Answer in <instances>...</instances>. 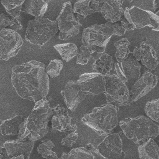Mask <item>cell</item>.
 <instances>
[{"mask_svg": "<svg viewBox=\"0 0 159 159\" xmlns=\"http://www.w3.org/2000/svg\"><path fill=\"white\" fill-rule=\"evenodd\" d=\"M48 8L47 1L42 0H26L22 6V11L35 18L43 17Z\"/></svg>", "mask_w": 159, "mask_h": 159, "instance_id": "44dd1931", "label": "cell"}, {"mask_svg": "<svg viewBox=\"0 0 159 159\" xmlns=\"http://www.w3.org/2000/svg\"><path fill=\"white\" fill-rule=\"evenodd\" d=\"M119 63L127 81L137 80L140 76L141 65L132 53H130L125 60Z\"/></svg>", "mask_w": 159, "mask_h": 159, "instance_id": "ffe728a7", "label": "cell"}, {"mask_svg": "<svg viewBox=\"0 0 159 159\" xmlns=\"http://www.w3.org/2000/svg\"><path fill=\"white\" fill-rule=\"evenodd\" d=\"M155 14V15H157V16H158V17L159 18V8L158 9H157L155 12H153ZM155 31H159V25H158V27H157V29H155Z\"/></svg>", "mask_w": 159, "mask_h": 159, "instance_id": "ab89813d", "label": "cell"}, {"mask_svg": "<svg viewBox=\"0 0 159 159\" xmlns=\"http://www.w3.org/2000/svg\"><path fill=\"white\" fill-rule=\"evenodd\" d=\"M77 82L86 95L95 96L105 91V76L96 72L81 75Z\"/></svg>", "mask_w": 159, "mask_h": 159, "instance_id": "7c38bea8", "label": "cell"}, {"mask_svg": "<svg viewBox=\"0 0 159 159\" xmlns=\"http://www.w3.org/2000/svg\"><path fill=\"white\" fill-rule=\"evenodd\" d=\"M65 103L68 109L71 111H75L78 104L83 101L86 94L81 90L77 81L70 80L68 81L63 90L61 91Z\"/></svg>", "mask_w": 159, "mask_h": 159, "instance_id": "5bb4252c", "label": "cell"}, {"mask_svg": "<svg viewBox=\"0 0 159 159\" xmlns=\"http://www.w3.org/2000/svg\"><path fill=\"white\" fill-rule=\"evenodd\" d=\"M124 17L132 24L134 29L148 26L152 28L153 30H155L159 25V18L153 12L140 9L135 6L126 7Z\"/></svg>", "mask_w": 159, "mask_h": 159, "instance_id": "9c48e42d", "label": "cell"}, {"mask_svg": "<svg viewBox=\"0 0 159 159\" xmlns=\"http://www.w3.org/2000/svg\"><path fill=\"white\" fill-rule=\"evenodd\" d=\"M104 93L107 102L117 107L127 106L132 102L128 87L116 75L105 76Z\"/></svg>", "mask_w": 159, "mask_h": 159, "instance_id": "52a82bcc", "label": "cell"}, {"mask_svg": "<svg viewBox=\"0 0 159 159\" xmlns=\"http://www.w3.org/2000/svg\"><path fill=\"white\" fill-rule=\"evenodd\" d=\"M104 1L94 0H80L76 1L73 6L74 14H78V17L84 18L88 15L95 12H100Z\"/></svg>", "mask_w": 159, "mask_h": 159, "instance_id": "d6986e66", "label": "cell"}, {"mask_svg": "<svg viewBox=\"0 0 159 159\" xmlns=\"http://www.w3.org/2000/svg\"><path fill=\"white\" fill-rule=\"evenodd\" d=\"M140 159H159V146L150 139L138 147Z\"/></svg>", "mask_w": 159, "mask_h": 159, "instance_id": "cb8c5ba5", "label": "cell"}, {"mask_svg": "<svg viewBox=\"0 0 159 159\" xmlns=\"http://www.w3.org/2000/svg\"><path fill=\"white\" fill-rule=\"evenodd\" d=\"M97 150L99 155L106 159H124L125 156L122 139L117 133L107 135L98 145Z\"/></svg>", "mask_w": 159, "mask_h": 159, "instance_id": "8fae6325", "label": "cell"}, {"mask_svg": "<svg viewBox=\"0 0 159 159\" xmlns=\"http://www.w3.org/2000/svg\"><path fill=\"white\" fill-rule=\"evenodd\" d=\"M58 30L56 20L38 17L28 22L25 37L30 43L41 47L48 42Z\"/></svg>", "mask_w": 159, "mask_h": 159, "instance_id": "8992f818", "label": "cell"}, {"mask_svg": "<svg viewBox=\"0 0 159 159\" xmlns=\"http://www.w3.org/2000/svg\"><path fill=\"white\" fill-rule=\"evenodd\" d=\"M67 159H94V155L85 147H78L68 153Z\"/></svg>", "mask_w": 159, "mask_h": 159, "instance_id": "f546056e", "label": "cell"}, {"mask_svg": "<svg viewBox=\"0 0 159 159\" xmlns=\"http://www.w3.org/2000/svg\"><path fill=\"white\" fill-rule=\"evenodd\" d=\"M125 136L136 144H143L159 135V124L144 116L125 118L119 122Z\"/></svg>", "mask_w": 159, "mask_h": 159, "instance_id": "3957f363", "label": "cell"}, {"mask_svg": "<svg viewBox=\"0 0 159 159\" xmlns=\"http://www.w3.org/2000/svg\"><path fill=\"white\" fill-rule=\"evenodd\" d=\"M24 120L22 115H17L12 118L3 120L0 124V132L2 135H16L19 131V126Z\"/></svg>", "mask_w": 159, "mask_h": 159, "instance_id": "7402d4cb", "label": "cell"}, {"mask_svg": "<svg viewBox=\"0 0 159 159\" xmlns=\"http://www.w3.org/2000/svg\"><path fill=\"white\" fill-rule=\"evenodd\" d=\"M63 62L58 59H54L50 61L48 65L45 68V71L50 78H55L59 76L62 68Z\"/></svg>", "mask_w": 159, "mask_h": 159, "instance_id": "4dcf8cb0", "label": "cell"}, {"mask_svg": "<svg viewBox=\"0 0 159 159\" xmlns=\"http://www.w3.org/2000/svg\"><path fill=\"white\" fill-rule=\"evenodd\" d=\"M56 21L60 30L58 38L61 40H65L76 35L82 26L75 17L70 2H66L63 4Z\"/></svg>", "mask_w": 159, "mask_h": 159, "instance_id": "ba28073f", "label": "cell"}, {"mask_svg": "<svg viewBox=\"0 0 159 159\" xmlns=\"http://www.w3.org/2000/svg\"><path fill=\"white\" fill-rule=\"evenodd\" d=\"M11 83L20 98L32 102L46 98L49 91V77L45 65L36 60L14 66L11 70Z\"/></svg>", "mask_w": 159, "mask_h": 159, "instance_id": "6da1fadb", "label": "cell"}, {"mask_svg": "<svg viewBox=\"0 0 159 159\" xmlns=\"http://www.w3.org/2000/svg\"><path fill=\"white\" fill-rule=\"evenodd\" d=\"M113 65L114 60L112 56L107 53H104L95 60L92 65V68L94 70L96 71V73L105 76L110 75Z\"/></svg>", "mask_w": 159, "mask_h": 159, "instance_id": "603a6c76", "label": "cell"}, {"mask_svg": "<svg viewBox=\"0 0 159 159\" xmlns=\"http://www.w3.org/2000/svg\"><path fill=\"white\" fill-rule=\"evenodd\" d=\"M23 44L20 35L10 29H0V60L7 61L15 57Z\"/></svg>", "mask_w": 159, "mask_h": 159, "instance_id": "30bf717a", "label": "cell"}, {"mask_svg": "<svg viewBox=\"0 0 159 159\" xmlns=\"http://www.w3.org/2000/svg\"><path fill=\"white\" fill-rule=\"evenodd\" d=\"M123 2L121 0L104 1L100 12L107 20V22L112 24L121 20L124 12L122 8Z\"/></svg>", "mask_w": 159, "mask_h": 159, "instance_id": "e0dca14e", "label": "cell"}, {"mask_svg": "<svg viewBox=\"0 0 159 159\" xmlns=\"http://www.w3.org/2000/svg\"><path fill=\"white\" fill-rule=\"evenodd\" d=\"M144 109L148 118L159 124V98L147 102Z\"/></svg>", "mask_w": 159, "mask_h": 159, "instance_id": "f1b7e54d", "label": "cell"}, {"mask_svg": "<svg viewBox=\"0 0 159 159\" xmlns=\"http://www.w3.org/2000/svg\"><path fill=\"white\" fill-rule=\"evenodd\" d=\"M78 139V134L77 132L68 134L63 139H62V140H61V144L63 146L71 147Z\"/></svg>", "mask_w": 159, "mask_h": 159, "instance_id": "836d02e7", "label": "cell"}, {"mask_svg": "<svg viewBox=\"0 0 159 159\" xmlns=\"http://www.w3.org/2000/svg\"><path fill=\"white\" fill-rule=\"evenodd\" d=\"M132 53L137 61H140L142 65L149 70H155L159 63L153 47L145 42H142L139 47H135Z\"/></svg>", "mask_w": 159, "mask_h": 159, "instance_id": "9a60e30c", "label": "cell"}, {"mask_svg": "<svg viewBox=\"0 0 159 159\" xmlns=\"http://www.w3.org/2000/svg\"><path fill=\"white\" fill-rule=\"evenodd\" d=\"M92 52L84 45L80 46L77 54L76 64L78 65H86L88 63L89 58L91 57Z\"/></svg>", "mask_w": 159, "mask_h": 159, "instance_id": "1f68e13d", "label": "cell"}, {"mask_svg": "<svg viewBox=\"0 0 159 159\" xmlns=\"http://www.w3.org/2000/svg\"><path fill=\"white\" fill-rule=\"evenodd\" d=\"M54 48L59 53L63 60L69 61L77 55L78 49L77 46L73 43H65L57 44L53 46Z\"/></svg>", "mask_w": 159, "mask_h": 159, "instance_id": "d4e9b609", "label": "cell"}, {"mask_svg": "<svg viewBox=\"0 0 159 159\" xmlns=\"http://www.w3.org/2000/svg\"><path fill=\"white\" fill-rule=\"evenodd\" d=\"M20 22L12 16L2 13L0 14V29H10L14 31L21 30Z\"/></svg>", "mask_w": 159, "mask_h": 159, "instance_id": "83f0119b", "label": "cell"}, {"mask_svg": "<svg viewBox=\"0 0 159 159\" xmlns=\"http://www.w3.org/2000/svg\"><path fill=\"white\" fill-rule=\"evenodd\" d=\"M10 159H25L24 156V155H20V156H17V157H12L11 158H10Z\"/></svg>", "mask_w": 159, "mask_h": 159, "instance_id": "60d3db41", "label": "cell"}, {"mask_svg": "<svg viewBox=\"0 0 159 159\" xmlns=\"http://www.w3.org/2000/svg\"><path fill=\"white\" fill-rule=\"evenodd\" d=\"M120 21V25H122V27L125 30H134V27L131 24H130L126 19L124 17L123 18L121 19Z\"/></svg>", "mask_w": 159, "mask_h": 159, "instance_id": "d590c367", "label": "cell"}, {"mask_svg": "<svg viewBox=\"0 0 159 159\" xmlns=\"http://www.w3.org/2000/svg\"><path fill=\"white\" fill-rule=\"evenodd\" d=\"M88 150H89V152H91L93 154H98L99 155V152L97 150V148H96L91 143H88L85 147H84Z\"/></svg>", "mask_w": 159, "mask_h": 159, "instance_id": "f35d334b", "label": "cell"}, {"mask_svg": "<svg viewBox=\"0 0 159 159\" xmlns=\"http://www.w3.org/2000/svg\"><path fill=\"white\" fill-rule=\"evenodd\" d=\"M57 159H62V158H61V157H60V158H57Z\"/></svg>", "mask_w": 159, "mask_h": 159, "instance_id": "b9f144b4", "label": "cell"}, {"mask_svg": "<svg viewBox=\"0 0 159 159\" xmlns=\"http://www.w3.org/2000/svg\"><path fill=\"white\" fill-rule=\"evenodd\" d=\"M158 78L150 71H145L140 76L129 91L130 96L132 102L138 101L147 94L157 84Z\"/></svg>", "mask_w": 159, "mask_h": 159, "instance_id": "4fadbf2b", "label": "cell"}, {"mask_svg": "<svg viewBox=\"0 0 159 159\" xmlns=\"http://www.w3.org/2000/svg\"><path fill=\"white\" fill-rule=\"evenodd\" d=\"M53 114V109L46 98L36 102L30 115L20 124L17 139L35 142L42 139L48 132V123Z\"/></svg>", "mask_w": 159, "mask_h": 159, "instance_id": "7a4b0ae2", "label": "cell"}, {"mask_svg": "<svg viewBox=\"0 0 159 159\" xmlns=\"http://www.w3.org/2000/svg\"><path fill=\"white\" fill-rule=\"evenodd\" d=\"M55 145L52 141L50 140H45L41 142L37 148V152L44 158L47 155L50 153L52 151V148L54 147Z\"/></svg>", "mask_w": 159, "mask_h": 159, "instance_id": "d6a6232c", "label": "cell"}, {"mask_svg": "<svg viewBox=\"0 0 159 159\" xmlns=\"http://www.w3.org/2000/svg\"><path fill=\"white\" fill-rule=\"evenodd\" d=\"M0 159H9V157L4 147H0Z\"/></svg>", "mask_w": 159, "mask_h": 159, "instance_id": "74e56055", "label": "cell"}, {"mask_svg": "<svg viewBox=\"0 0 159 159\" xmlns=\"http://www.w3.org/2000/svg\"><path fill=\"white\" fill-rule=\"evenodd\" d=\"M53 115L52 117V128L54 130L64 132L66 127L71 122V117L68 110L61 104H58L52 108Z\"/></svg>", "mask_w": 159, "mask_h": 159, "instance_id": "ac0fdd59", "label": "cell"}, {"mask_svg": "<svg viewBox=\"0 0 159 159\" xmlns=\"http://www.w3.org/2000/svg\"><path fill=\"white\" fill-rule=\"evenodd\" d=\"M1 4L6 9L7 14L12 16L16 19H20V12L22 11V6L24 2V0L13 1V0H2L1 1Z\"/></svg>", "mask_w": 159, "mask_h": 159, "instance_id": "4316f807", "label": "cell"}, {"mask_svg": "<svg viewBox=\"0 0 159 159\" xmlns=\"http://www.w3.org/2000/svg\"><path fill=\"white\" fill-rule=\"evenodd\" d=\"M114 68H115V71L116 73V76L124 83H127V80L121 68L120 65L119 63H116L114 65Z\"/></svg>", "mask_w": 159, "mask_h": 159, "instance_id": "e575fe53", "label": "cell"}, {"mask_svg": "<svg viewBox=\"0 0 159 159\" xmlns=\"http://www.w3.org/2000/svg\"><path fill=\"white\" fill-rule=\"evenodd\" d=\"M78 129V127L76 124H72L71 123L70 124H69L66 128L65 129V131L63 132H65L66 134H71V133H74V132H76Z\"/></svg>", "mask_w": 159, "mask_h": 159, "instance_id": "8d00e7d4", "label": "cell"}, {"mask_svg": "<svg viewBox=\"0 0 159 159\" xmlns=\"http://www.w3.org/2000/svg\"><path fill=\"white\" fill-rule=\"evenodd\" d=\"M34 146V142L28 139L10 140L4 143V147L9 158L22 155L25 159H29Z\"/></svg>", "mask_w": 159, "mask_h": 159, "instance_id": "2e32d148", "label": "cell"}, {"mask_svg": "<svg viewBox=\"0 0 159 159\" xmlns=\"http://www.w3.org/2000/svg\"><path fill=\"white\" fill-rule=\"evenodd\" d=\"M114 46L116 48L115 57L118 63H121L125 60L130 53L129 46L130 42L127 38H122L114 42Z\"/></svg>", "mask_w": 159, "mask_h": 159, "instance_id": "484cf974", "label": "cell"}, {"mask_svg": "<svg viewBox=\"0 0 159 159\" xmlns=\"http://www.w3.org/2000/svg\"><path fill=\"white\" fill-rule=\"evenodd\" d=\"M81 120L99 135H107L118 124V107L110 104L96 107Z\"/></svg>", "mask_w": 159, "mask_h": 159, "instance_id": "277c9868", "label": "cell"}, {"mask_svg": "<svg viewBox=\"0 0 159 159\" xmlns=\"http://www.w3.org/2000/svg\"><path fill=\"white\" fill-rule=\"evenodd\" d=\"M113 35H116L114 23L94 24L84 29L81 41L92 53H102Z\"/></svg>", "mask_w": 159, "mask_h": 159, "instance_id": "5b68a950", "label": "cell"}]
</instances>
